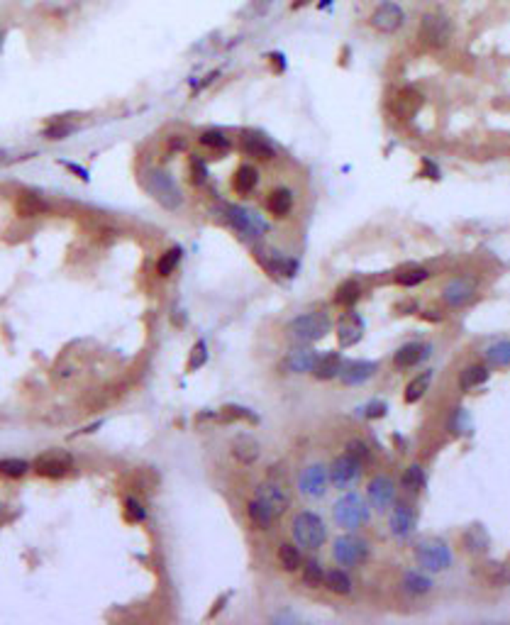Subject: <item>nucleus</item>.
<instances>
[{"instance_id":"obj_28","label":"nucleus","mask_w":510,"mask_h":625,"mask_svg":"<svg viewBox=\"0 0 510 625\" xmlns=\"http://www.w3.org/2000/svg\"><path fill=\"white\" fill-rule=\"evenodd\" d=\"M293 203H295V198H293V190L290 188H274L269 195H266V211L276 218L290 216Z\"/></svg>"},{"instance_id":"obj_39","label":"nucleus","mask_w":510,"mask_h":625,"mask_svg":"<svg viewBox=\"0 0 510 625\" xmlns=\"http://www.w3.org/2000/svg\"><path fill=\"white\" fill-rule=\"evenodd\" d=\"M359 298H361V286H359V281L347 279V281H342V284L337 286V291H335V303H337V305H342V308H354L356 300H359Z\"/></svg>"},{"instance_id":"obj_51","label":"nucleus","mask_w":510,"mask_h":625,"mask_svg":"<svg viewBox=\"0 0 510 625\" xmlns=\"http://www.w3.org/2000/svg\"><path fill=\"white\" fill-rule=\"evenodd\" d=\"M366 418H381V415H386V403L384 400H374V403L366 405Z\"/></svg>"},{"instance_id":"obj_8","label":"nucleus","mask_w":510,"mask_h":625,"mask_svg":"<svg viewBox=\"0 0 510 625\" xmlns=\"http://www.w3.org/2000/svg\"><path fill=\"white\" fill-rule=\"evenodd\" d=\"M327 471H330V484H335V489L349 491L359 484L361 474H364V462L345 450L340 457H335Z\"/></svg>"},{"instance_id":"obj_21","label":"nucleus","mask_w":510,"mask_h":625,"mask_svg":"<svg viewBox=\"0 0 510 625\" xmlns=\"http://www.w3.org/2000/svg\"><path fill=\"white\" fill-rule=\"evenodd\" d=\"M430 355H432V345H425V342H408V345H403L393 355V364H395V369H413V366H418L420 362H425Z\"/></svg>"},{"instance_id":"obj_6","label":"nucleus","mask_w":510,"mask_h":625,"mask_svg":"<svg viewBox=\"0 0 510 625\" xmlns=\"http://www.w3.org/2000/svg\"><path fill=\"white\" fill-rule=\"evenodd\" d=\"M454 27L452 20L442 13H425L420 17V27H418V40L427 49H445L452 42Z\"/></svg>"},{"instance_id":"obj_15","label":"nucleus","mask_w":510,"mask_h":625,"mask_svg":"<svg viewBox=\"0 0 510 625\" xmlns=\"http://www.w3.org/2000/svg\"><path fill=\"white\" fill-rule=\"evenodd\" d=\"M32 469H35L40 476H44V479H61V476H66L71 469H74V460H71V455H66V452L51 450V452H44V455L37 457Z\"/></svg>"},{"instance_id":"obj_47","label":"nucleus","mask_w":510,"mask_h":625,"mask_svg":"<svg viewBox=\"0 0 510 625\" xmlns=\"http://www.w3.org/2000/svg\"><path fill=\"white\" fill-rule=\"evenodd\" d=\"M208 176H211V171H208L206 159H198V156H193V159H190V181H193V186L208 184Z\"/></svg>"},{"instance_id":"obj_46","label":"nucleus","mask_w":510,"mask_h":625,"mask_svg":"<svg viewBox=\"0 0 510 625\" xmlns=\"http://www.w3.org/2000/svg\"><path fill=\"white\" fill-rule=\"evenodd\" d=\"M125 518L130 520V523H142V520L147 518L145 503H142L140 498H135V496H127L125 498Z\"/></svg>"},{"instance_id":"obj_57","label":"nucleus","mask_w":510,"mask_h":625,"mask_svg":"<svg viewBox=\"0 0 510 625\" xmlns=\"http://www.w3.org/2000/svg\"><path fill=\"white\" fill-rule=\"evenodd\" d=\"M308 3H311V0H293V3H290V10H300V8H305Z\"/></svg>"},{"instance_id":"obj_16","label":"nucleus","mask_w":510,"mask_h":625,"mask_svg":"<svg viewBox=\"0 0 510 625\" xmlns=\"http://www.w3.org/2000/svg\"><path fill=\"white\" fill-rule=\"evenodd\" d=\"M422 93L413 86H403L400 90H395L393 100H390V113L395 120H413L418 115V111L422 108Z\"/></svg>"},{"instance_id":"obj_56","label":"nucleus","mask_w":510,"mask_h":625,"mask_svg":"<svg viewBox=\"0 0 510 625\" xmlns=\"http://www.w3.org/2000/svg\"><path fill=\"white\" fill-rule=\"evenodd\" d=\"M227 599H230V594H225V596H222V599H220V601H215V608H213V610H211V618H213V615H215V613H220V610H222V603H225V601H227Z\"/></svg>"},{"instance_id":"obj_37","label":"nucleus","mask_w":510,"mask_h":625,"mask_svg":"<svg viewBox=\"0 0 510 625\" xmlns=\"http://www.w3.org/2000/svg\"><path fill=\"white\" fill-rule=\"evenodd\" d=\"M322 586H327V591H332L337 596H349L352 589H354V581H352V576L345 569H332L325 574V584Z\"/></svg>"},{"instance_id":"obj_38","label":"nucleus","mask_w":510,"mask_h":625,"mask_svg":"<svg viewBox=\"0 0 510 625\" xmlns=\"http://www.w3.org/2000/svg\"><path fill=\"white\" fill-rule=\"evenodd\" d=\"M425 484H427V474L420 464H411L403 471V476H400V486L408 494H420L425 489Z\"/></svg>"},{"instance_id":"obj_30","label":"nucleus","mask_w":510,"mask_h":625,"mask_svg":"<svg viewBox=\"0 0 510 625\" xmlns=\"http://www.w3.org/2000/svg\"><path fill=\"white\" fill-rule=\"evenodd\" d=\"M461 547H464L469 555H484V552H488V547H491L488 533H486L481 526L466 528V530L461 533Z\"/></svg>"},{"instance_id":"obj_19","label":"nucleus","mask_w":510,"mask_h":625,"mask_svg":"<svg viewBox=\"0 0 510 625\" xmlns=\"http://www.w3.org/2000/svg\"><path fill=\"white\" fill-rule=\"evenodd\" d=\"M315 359H318V350H313V347H308V345H295L286 352L283 364L281 366H283L288 374H311Z\"/></svg>"},{"instance_id":"obj_26","label":"nucleus","mask_w":510,"mask_h":625,"mask_svg":"<svg viewBox=\"0 0 510 625\" xmlns=\"http://www.w3.org/2000/svg\"><path fill=\"white\" fill-rule=\"evenodd\" d=\"M232 457H235L240 464L252 466L256 460H259V442L252 435H237L232 440Z\"/></svg>"},{"instance_id":"obj_11","label":"nucleus","mask_w":510,"mask_h":625,"mask_svg":"<svg viewBox=\"0 0 510 625\" xmlns=\"http://www.w3.org/2000/svg\"><path fill=\"white\" fill-rule=\"evenodd\" d=\"M330 491V471H327L325 464L315 462V464H308L303 471L298 474V494L308 501H320L327 496Z\"/></svg>"},{"instance_id":"obj_34","label":"nucleus","mask_w":510,"mask_h":625,"mask_svg":"<svg viewBox=\"0 0 510 625\" xmlns=\"http://www.w3.org/2000/svg\"><path fill=\"white\" fill-rule=\"evenodd\" d=\"M247 515H249V523L256 528V530H269L276 520V515L271 513V510L266 508V503H261L256 496L247 503Z\"/></svg>"},{"instance_id":"obj_52","label":"nucleus","mask_w":510,"mask_h":625,"mask_svg":"<svg viewBox=\"0 0 510 625\" xmlns=\"http://www.w3.org/2000/svg\"><path fill=\"white\" fill-rule=\"evenodd\" d=\"M422 166H425V171H422V174H427V179H440V169H437V166L432 164L430 159H422Z\"/></svg>"},{"instance_id":"obj_2","label":"nucleus","mask_w":510,"mask_h":625,"mask_svg":"<svg viewBox=\"0 0 510 625\" xmlns=\"http://www.w3.org/2000/svg\"><path fill=\"white\" fill-rule=\"evenodd\" d=\"M290 535H293L295 545L300 550H320V547H325L330 533H327V523L318 513L300 510L290 523Z\"/></svg>"},{"instance_id":"obj_14","label":"nucleus","mask_w":510,"mask_h":625,"mask_svg":"<svg viewBox=\"0 0 510 625\" xmlns=\"http://www.w3.org/2000/svg\"><path fill=\"white\" fill-rule=\"evenodd\" d=\"M476 289H479L476 279H471V276H454V279H450L442 286V300L452 310L464 308V305H469L474 300Z\"/></svg>"},{"instance_id":"obj_53","label":"nucleus","mask_w":510,"mask_h":625,"mask_svg":"<svg viewBox=\"0 0 510 625\" xmlns=\"http://www.w3.org/2000/svg\"><path fill=\"white\" fill-rule=\"evenodd\" d=\"M169 147L174 152H183L186 149V137L183 135H176V137H171L169 140Z\"/></svg>"},{"instance_id":"obj_5","label":"nucleus","mask_w":510,"mask_h":625,"mask_svg":"<svg viewBox=\"0 0 510 625\" xmlns=\"http://www.w3.org/2000/svg\"><path fill=\"white\" fill-rule=\"evenodd\" d=\"M222 218L225 222L232 227L235 232H240L247 240H261L264 235H269L271 225L259 216L256 211L247 208V205H237V203H227L222 205Z\"/></svg>"},{"instance_id":"obj_9","label":"nucleus","mask_w":510,"mask_h":625,"mask_svg":"<svg viewBox=\"0 0 510 625\" xmlns=\"http://www.w3.org/2000/svg\"><path fill=\"white\" fill-rule=\"evenodd\" d=\"M418 567L427 574H440L452 567V550L445 540H425L416 550Z\"/></svg>"},{"instance_id":"obj_29","label":"nucleus","mask_w":510,"mask_h":625,"mask_svg":"<svg viewBox=\"0 0 510 625\" xmlns=\"http://www.w3.org/2000/svg\"><path fill=\"white\" fill-rule=\"evenodd\" d=\"M259 186V169L252 164L237 166L235 176H232V188L237 195H249L254 193V188Z\"/></svg>"},{"instance_id":"obj_55","label":"nucleus","mask_w":510,"mask_h":625,"mask_svg":"<svg viewBox=\"0 0 510 625\" xmlns=\"http://www.w3.org/2000/svg\"><path fill=\"white\" fill-rule=\"evenodd\" d=\"M422 318H425V320H442V316H440V310H425V313H422Z\"/></svg>"},{"instance_id":"obj_7","label":"nucleus","mask_w":510,"mask_h":625,"mask_svg":"<svg viewBox=\"0 0 510 625\" xmlns=\"http://www.w3.org/2000/svg\"><path fill=\"white\" fill-rule=\"evenodd\" d=\"M369 540L356 535L354 530H347V535H340L332 545V560L340 567H361L364 562H369Z\"/></svg>"},{"instance_id":"obj_10","label":"nucleus","mask_w":510,"mask_h":625,"mask_svg":"<svg viewBox=\"0 0 510 625\" xmlns=\"http://www.w3.org/2000/svg\"><path fill=\"white\" fill-rule=\"evenodd\" d=\"M405 20H408V15L395 0H384L369 15V27L379 35H395V32L403 30Z\"/></svg>"},{"instance_id":"obj_4","label":"nucleus","mask_w":510,"mask_h":625,"mask_svg":"<svg viewBox=\"0 0 510 625\" xmlns=\"http://www.w3.org/2000/svg\"><path fill=\"white\" fill-rule=\"evenodd\" d=\"M332 518L342 530H359L361 526H366L371 518V505L364 496H359L356 491H345L340 498L335 501L332 508Z\"/></svg>"},{"instance_id":"obj_49","label":"nucleus","mask_w":510,"mask_h":625,"mask_svg":"<svg viewBox=\"0 0 510 625\" xmlns=\"http://www.w3.org/2000/svg\"><path fill=\"white\" fill-rule=\"evenodd\" d=\"M347 452H352L354 457H359V460L364 462V466L369 464L371 460H374V455H371V447L366 445L364 440H349V442H347Z\"/></svg>"},{"instance_id":"obj_17","label":"nucleus","mask_w":510,"mask_h":625,"mask_svg":"<svg viewBox=\"0 0 510 625\" xmlns=\"http://www.w3.org/2000/svg\"><path fill=\"white\" fill-rule=\"evenodd\" d=\"M418 513L411 503H393V513L388 518V530L398 540H408L416 533Z\"/></svg>"},{"instance_id":"obj_13","label":"nucleus","mask_w":510,"mask_h":625,"mask_svg":"<svg viewBox=\"0 0 510 625\" xmlns=\"http://www.w3.org/2000/svg\"><path fill=\"white\" fill-rule=\"evenodd\" d=\"M395 496H398L395 481L386 474H376L374 479L366 484V501H369V505L376 510V513H388L395 503Z\"/></svg>"},{"instance_id":"obj_24","label":"nucleus","mask_w":510,"mask_h":625,"mask_svg":"<svg viewBox=\"0 0 510 625\" xmlns=\"http://www.w3.org/2000/svg\"><path fill=\"white\" fill-rule=\"evenodd\" d=\"M345 366L340 352H325V355H318L315 364H313L311 374L320 381H330V379H340V371Z\"/></svg>"},{"instance_id":"obj_23","label":"nucleus","mask_w":510,"mask_h":625,"mask_svg":"<svg viewBox=\"0 0 510 625\" xmlns=\"http://www.w3.org/2000/svg\"><path fill=\"white\" fill-rule=\"evenodd\" d=\"M364 337V320L354 313L345 316L340 323H337V340H340V347H354L356 342Z\"/></svg>"},{"instance_id":"obj_42","label":"nucleus","mask_w":510,"mask_h":625,"mask_svg":"<svg viewBox=\"0 0 510 625\" xmlns=\"http://www.w3.org/2000/svg\"><path fill=\"white\" fill-rule=\"evenodd\" d=\"M198 142L206 147V149L217 152V154H225V152L232 147V140L227 137V132H222V130H206L198 137Z\"/></svg>"},{"instance_id":"obj_33","label":"nucleus","mask_w":510,"mask_h":625,"mask_svg":"<svg viewBox=\"0 0 510 625\" xmlns=\"http://www.w3.org/2000/svg\"><path fill=\"white\" fill-rule=\"evenodd\" d=\"M432 379H435V371L432 369L413 376V379L408 381V386H405V403H418V400L425 398V393L430 391Z\"/></svg>"},{"instance_id":"obj_3","label":"nucleus","mask_w":510,"mask_h":625,"mask_svg":"<svg viewBox=\"0 0 510 625\" xmlns=\"http://www.w3.org/2000/svg\"><path fill=\"white\" fill-rule=\"evenodd\" d=\"M332 330V320L327 313L315 310V313H303V316L293 318L286 325V337L295 345H311L322 337H327Z\"/></svg>"},{"instance_id":"obj_31","label":"nucleus","mask_w":510,"mask_h":625,"mask_svg":"<svg viewBox=\"0 0 510 625\" xmlns=\"http://www.w3.org/2000/svg\"><path fill=\"white\" fill-rule=\"evenodd\" d=\"M447 432L454 437H466L474 432V423H471V415L466 408H461V405H456V408L450 410V415H447Z\"/></svg>"},{"instance_id":"obj_35","label":"nucleus","mask_w":510,"mask_h":625,"mask_svg":"<svg viewBox=\"0 0 510 625\" xmlns=\"http://www.w3.org/2000/svg\"><path fill=\"white\" fill-rule=\"evenodd\" d=\"M279 565L283 571H298L303 567V552L295 542H281L279 545Z\"/></svg>"},{"instance_id":"obj_27","label":"nucleus","mask_w":510,"mask_h":625,"mask_svg":"<svg viewBox=\"0 0 510 625\" xmlns=\"http://www.w3.org/2000/svg\"><path fill=\"white\" fill-rule=\"evenodd\" d=\"M47 211H49V203L37 193H20L15 198V213L20 218H40Z\"/></svg>"},{"instance_id":"obj_50","label":"nucleus","mask_w":510,"mask_h":625,"mask_svg":"<svg viewBox=\"0 0 510 625\" xmlns=\"http://www.w3.org/2000/svg\"><path fill=\"white\" fill-rule=\"evenodd\" d=\"M269 3L271 0H252L249 6H247V10H245V15L247 17H259V15H264L266 13V8H269Z\"/></svg>"},{"instance_id":"obj_48","label":"nucleus","mask_w":510,"mask_h":625,"mask_svg":"<svg viewBox=\"0 0 510 625\" xmlns=\"http://www.w3.org/2000/svg\"><path fill=\"white\" fill-rule=\"evenodd\" d=\"M208 362V345L203 340L195 342L193 350H190V357H188V371H195L200 369V366Z\"/></svg>"},{"instance_id":"obj_45","label":"nucleus","mask_w":510,"mask_h":625,"mask_svg":"<svg viewBox=\"0 0 510 625\" xmlns=\"http://www.w3.org/2000/svg\"><path fill=\"white\" fill-rule=\"evenodd\" d=\"M27 471H30V464L25 460H17V457L0 460V474L8 476V479H22Z\"/></svg>"},{"instance_id":"obj_41","label":"nucleus","mask_w":510,"mask_h":625,"mask_svg":"<svg viewBox=\"0 0 510 625\" xmlns=\"http://www.w3.org/2000/svg\"><path fill=\"white\" fill-rule=\"evenodd\" d=\"M484 357L491 366H510V340H495L484 350Z\"/></svg>"},{"instance_id":"obj_25","label":"nucleus","mask_w":510,"mask_h":625,"mask_svg":"<svg viewBox=\"0 0 510 625\" xmlns=\"http://www.w3.org/2000/svg\"><path fill=\"white\" fill-rule=\"evenodd\" d=\"M400 586H403L405 594L425 596L435 589V581H432V576L425 569H408L403 574V579H400Z\"/></svg>"},{"instance_id":"obj_12","label":"nucleus","mask_w":510,"mask_h":625,"mask_svg":"<svg viewBox=\"0 0 510 625\" xmlns=\"http://www.w3.org/2000/svg\"><path fill=\"white\" fill-rule=\"evenodd\" d=\"M254 496L261 501V503H266V508H269L276 518H281V515L290 508V503H293L290 491L286 489V484L279 479H264L259 486H256Z\"/></svg>"},{"instance_id":"obj_18","label":"nucleus","mask_w":510,"mask_h":625,"mask_svg":"<svg viewBox=\"0 0 510 625\" xmlns=\"http://www.w3.org/2000/svg\"><path fill=\"white\" fill-rule=\"evenodd\" d=\"M254 257H256V261H259V264L274 276L279 274V276L290 279V276H295V271H298V261L290 259V257H283L281 252H276V250L254 247Z\"/></svg>"},{"instance_id":"obj_1","label":"nucleus","mask_w":510,"mask_h":625,"mask_svg":"<svg viewBox=\"0 0 510 625\" xmlns=\"http://www.w3.org/2000/svg\"><path fill=\"white\" fill-rule=\"evenodd\" d=\"M142 184H145L147 193L161 205L166 211L176 213L183 205V193H181V186L176 184V179L169 174V171L159 169V166H151V169L145 171L142 176Z\"/></svg>"},{"instance_id":"obj_43","label":"nucleus","mask_w":510,"mask_h":625,"mask_svg":"<svg viewBox=\"0 0 510 625\" xmlns=\"http://www.w3.org/2000/svg\"><path fill=\"white\" fill-rule=\"evenodd\" d=\"M430 279V271L422 269V266H408V269H400L395 274V284L403 286V289H416V286L425 284Z\"/></svg>"},{"instance_id":"obj_44","label":"nucleus","mask_w":510,"mask_h":625,"mask_svg":"<svg viewBox=\"0 0 510 625\" xmlns=\"http://www.w3.org/2000/svg\"><path fill=\"white\" fill-rule=\"evenodd\" d=\"M181 259H183V252H181V247H169V250L164 252V254H159V259H156V274L159 276H171L176 269H179Z\"/></svg>"},{"instance_id":"obj_32","label":"nucleus","mask_w":510,"mask_h":625,"mask_svg":"<svg viewBox=\"0 0 510 625\" xmlns=\"http://www.w3.org/2000/svg\"><path fill=\"white\" fill-rule=\"evenodd\" d=\"M488 366L484 364H469L464 366V369L459 371V389L464 391V393H469V391L479 389V386H484L486 381H488Z\"/></svg>"},{"instance_id":"obj_20","label":"nucleus","mask_w":510,"mask_h":625,"mask_svg":"<svg viewBox=\"0 0 510 625\" xmlns=\"http://www.w3.org/2000/svg\"><path fill=\"white\" fill-rule=\"evenodd\" d=\"M240 149L242 154L252 156V159H261V161L276 159V147L264 135H259V132H242Z\"/></svg>"},{"instance_id":"obj_40","label":"nucleus","mask_w":510,"mask_h":625,"mask_svg":"<svg viewBox=\"0 0 510 625\" xmlns=\"http://www.w3.org/2000/svg\"><path fill=\"white\" fill-rule=\"evenodd\" d=\"M325 567H322L320 560H303V567H300V576H303V584L311 586V589H320L325 584Z\"/></svg>"},{"instance_id":"obj_22","label":"nucleus","mask_w":510,"mask_h":625,"mask_svg":"<svg viewBox=\"0 0 510 625\" xmlns=\"http://www.w3.org/2000/svg\"><path fill=\"white\" fill-rule=\"evenodd\" d=\"M376 371H379V364H376V362L359 359V362H349V364L342 366L340 379L345 386H361L369 379H374Z\"/></svg>"},{"instance_id":"obj_36","label":"nucleus","mask_w":510,"mask_h":625,"mask_svg":"<svg viewBox=\"0 0 510 625\" xmlns=\"http://www.w3.org/2000/svg\"><path fill=\"white\" fill-rule=\"evenodd\" d=\"M79 130V125H76L71 117H54V120L47 122V127L42 130V135L47 137V140H66V137H71L74 132Z\"/></svg>"},{"instance_id":"obj_54","label":"nucleus","mask_w":510,"mask_h":625,"mask_svg":"<svg viewBox=\"0 0 510 625\" xmlns=\"http://www.w3.org/2000/svg\"><path fill=\"white\" fill-rule=\"evenodd\" d=\"M64 166H66V169H69V171H74V174L79 176V179L88 181V171H85V169H81L79 164H64Z\"/></svg>"}]
</instances>
